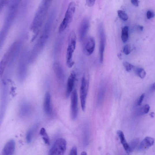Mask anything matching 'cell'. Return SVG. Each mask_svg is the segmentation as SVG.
Segmentation results:
<instances>
[{
	"instance_id": "27",
	"label": "cell",
	"mask_w": 155,
	"mask_h": 155,
	"mask_svg": "<svg viewBox=\"0 0 155 155\" xmlns=\"http://www.w3.org/2000/svg\"><path fill=\"white\" fill-rule=\"evenodd\" d=\"M155 16V14L154 12L151 10H148L147 13V17L148 19H150L151 18L154 17Z\"/></svg>"
},
{
	"instance_id": "15",
	"label": "cell",
	"mask_w": 155,
	"mask_h": 155,
	"mask_svg": "<svg viewBox=\"0 0 155 155\" xmlns=\"http://www.w3.org/2000/svg\"><path fill=\"white\" fill-rule=\"evenodd\" d=\"M154 138L150 137H146L141 142L138 149L139 150H147L154 144Z\"/></svg>"
},
{
	"instance_id": "32",
	"label": "cell",
	"mask_w": 155,
	"mask_h": 155,
	"mask_svg": "<svg viewBox=\"0 0 155 155\" xmlns=\"http://www.w3.org/2000/svg\"><path fill=\"white\" fill-rule=\"evenodd\" d=\"M7 1L5 0H0V10H1L3 6L4 5Z\"/></svg>"
},
{
	"instance_id": "28",
	"label": "cell",
	"mask_w": 155,
	"mask_h": 155,
	"mask_svg": "<svg viewBox=\"0 0 155 155\" xmlns=\"http://www.w3.org/2000/svg\"><path fill=\"white\" fill-rule=\"evenodd\" d=\"M69 155H77V150L76 146L72 148Z\"/></svg>"
},
{
	"instance_id": "5",
	"label": "cell",
	"mask_w": 155,
	"mask_h": 155,
	"mask_svg": "<svg viewBox=\"0 0 155 155\" xmlns=\"http://www.w3.org/2000/svg\"><path fill=\"white\" fill-rule=\"evenodd\" d=\"M19 48V43L17 42H14L10 46L1 61V71H3L6 65L15 57Z\"/></svg>"
},
{
	"instance_id": "17",
	"label": "cell",
	"mask_w": 155,
	"mask_h": 155,
	"mask_svg": "<svg viewBox=\"0 0 155 155\" xmlns=\"http://www.w3.org/2000/svg\"><path fill=\"white\" fill-rule=\"evenodd\" d=\"M53 69L56 76L60 79L63 77V72L62 68L58 62H55L53 65Z\"/></svg>"
},
{
	"instance_id": "8",
	"label": "cell",
	"mask_w": 155,
	"mask_h": 155,
	"mask_svg": "<svg viewBox=\"0 0 155 155\" xmlns=\"http://www.w3.org/2000/svg\"><path fill=\"white\" fill-rule=\"evenodd\" d=\"M78 112V96L77 91L75 89L72 93L71 98V115L73 120L76 119Z\"/></svg>"
},
{
	"instance_id": "36",
	"label": "cell",
	"mask_w": 155,
	"mask_h": 155,
	"mask_svg": "<svg viewBox=\"0 0 155 155\" xmlns=\"http://www.w3.org/2000/svg\"><path fill=\"white\" fill-rule=\"evenodd\" d=\"M81 155H88L87 153L83 151L82 152L81 154Z\"/></svg>"
},
{
	"instance_id": "10",
	"label": "cell",
	"mask_w": 155,
	"mask_h": 155,
	"mask_svg": "<svg viewBox=\"0 0 155 155\" xmlns=\"http://www.w3.org/2000/svg\"><path fill=\"white\" fill-rule=\"evenodd\" d=\"M96 43L94 38L89 36L84 41L83 45V51L86 55L89 56L94 52L95 48Z\"/></svg>"
},
{
	"instance_id": "1",
	"label": "cell",
	"mask_w": 155,
	"mask_h": 155,
	"mask_svg": "<svg viewBox=\"0 0 155 155\" xmlns=\"http://www.w3.org/2000/svg\"><path fill=\"white\" fill-rule=\"evenodd\" d=\"M51 1L48 0L42 1L36 12L31 26V29L35 34L33 39L38 35L41 29Z\"/></svg>"
},
{
	"instance_id": "18",
	"label": "cell",
	"mask_w": 155,
	"mask_h": 155,
	"mask_svg": "<svg viewBox=\"0 0 155 155\" xmlns=\"http://www.w3.org/2000/svg\"><path fill=\"white\" fill-rule=\"evenodd\" d=\"M129 27L126 26L124 27L122 29L121 39L124 43L126 42L128 38Z\"/></svg>"
},
{
	"instance_id": "14",
	"label": "cell",
	"mask_w": 155,
	"mask_h": 155,
	"mask_svg": "<svg viewBox=\"0 0 155 155\" xmlns=\"http://www.w3.org/2000/svg\"><path fill=\"white\" fill-rule=\"evenodd\" d=\"M76 79V74L75 72H72L67 80L66 96L67 98L69 97L72 94L74 87Z\"/></svg>"
},
{
	"instance_id": "25",
	"label": "cell",
	"mask_w": 155,
	"mask_h": 155,
	"mask_svg": "<svg viewBox=\"0 0 155 155\" xmlns=\"http://www.w3.org/2000/svg\"><path fill=\"white\" fill-rule=\"evenodd\" d=\"M132 51V48L131 46L129 45H127L124 47L123 52L126 55H128Z\"/></svg>"
},
{
	"instance_id": "26",
	"label": "cell",
	"mask_w": 155,
	"mask_h": 155,
	"mask_svg": "<svg viewBox=\"0 0 155 155\" xmlns=\"http://www.w3.org/2000/svg\"><path fill=\"white\" fill-rule=\"evenodd\" d=\"M32 133L31 130H29L27 133L26 136V139L28 143H30L31 141Z\"/></svg>"
},
{
	"instance_id": "9",
	"label": "cell",
	"mask_w": 155,
	"mask_h": 155,
	"mask_svg": "<svg viewBox=\"0 0 155 155\" xmlns=\"http://www.w3.org/2000/svg\"><path fill=\"white\" fill-rule=\"evenodd\" d=\"M88 85L85 76L82 79L80 89V99L82 109L83 111L85 110L87 95Z\"/></svg>"
},
{
	"instance_id": "11",
	"label": "cell",
	"mask_w": 155,
	"mask_h": 155,
	"mask_svg": "<svg viewBox=\"0 0 155 155\" xmlns=\"http://www.w3.org/2000/svg\"><path fill=\"white\" fill-rule=\"evenodd\" d=\"M90 27V22L87 18L85 17L82 20L79 29V36L80 41H82L87 33Z\"/></svg>"
},
{
	"instance_id": "29",
	"label": "cell",
	"mask_w": 155,
	"mask_h": 155,
	"mask_svg": "<svg viewBox=\"0 0 155 155\" xmlns=\"http://www.w3.org/2000/svg\"><path fill=\"white\" fill-rule=\"evenodd\" d=\"M86 4L89 7H91L94 6L96 2L95 1H86Z\"/></svg>"
},
{
	"instance_id": "37",
	"label": "cell",
	"mask_w": 155,
	"mask_h": 155,
	"mask_svg": "<svg viewBox=\"0 0 155 155\" xmlns=\"http://www.w3.org/2000/svg\"><path fill=\"white\" fill-rule=\"evenodd\" d=\"M154 112H152L150 114V116L152 117H154Z\"/></svg>"
},
{
	"instance_id": "3",
	"label": "cell",
	"mask_w": 155,
	"mask_h": 155,
	"mask_svg": "<svg viewBox=\"0 0 155 155\" xmlns=\"http://www.w3.org/2000/svg\"><path fill=\"white\" fill-rule=\"evenodd\" d=\"M76 40L75 33L72 31L68 38V45L66 56V65L69 68H72L75 64L73 60L72 56L73 53L76 48Z\"/></svg>"
},
{
	"instance_id": "16",
	"label": "cell",
	"mask_w": 155,
	"mask_h": 155,
	"mask_svg": "<svg viewBox=\"0 0 155 155\" xmlns=\"http://www.w3.org/2000/svg\"><path fill=\"white\" fill-rule=\"evenodd\" d=\"M117 134L119 136L121 143L126 152L128 154L131 152L129 144L126 141L123 132L121 130H118L117 132Z\"/></svg>"
},
{
	"instance_id": "19",
	"label": "cell",
	"mask_w": 155,
	"mask_h": 155,
	"mask_svg": "<svg viewBox=\"0 0 155 155\" xmlns=\"http://www.w3.org/2000/svg\"><path fill=\"white\" fill-rule=\"evenodd\" d=\"M40 134L42 136L43 140H44L45 143L47 145H49L50 144L49 139L46 130L44 128H42L41 129Z\"/></svg>"
},
{
	"instance_id": "31",
	"label": "cell",
	"mask_w": 155,
	"mask_h": 155,
	"mask_svg": "<svg viewBox=\"0 0 155 155\" xmlns=\"http://www.w3.org/2000/svg\"><path fill=\"white\" fill-rule=\"evenodd\" d=\"M131 2L132 3L135 7H138L139 1L138 0H132L131 1Z\"/></svg>"
},
{
	"instance_id": "24",
	"label": "cell",
	"mask_w": 155,
	"mask_h": 155,
	"mask_svg": "<svg viewBox=\"0 0 155 155\" xmlns=\"http://www.w3.org/2000/svg\"><path fill=\"white\" fill-rule=\"evenodd\" d=\"M123 64L127 72L131 71L134 68V66L132 65L126 61L123 62Z\"/></svg>"
},
{
	"instance_id": "4",
	"label": "cell",
	"mask_w": 155,
	"mask_h": 155,
	"mask_svg": "<svg viewBox=\"0 0 155 155\" xmlns=\"http://www.w3.org/2000/svg\"><path fill=\"white\" fill-rule=\"evenodd\" d=\"M76 9V3L74 2H70L68 5L64 18L59 28V33L61 34L64 31L68 24L72 21Z\"/></svg>"
},
{
	"instance_id": "20",
	"label": "cell",
	"mask_w": 155,
	"mask_h": 155,
	"mask_svg": "<svg viewBox=\"0 0 155 155\" xmlns=\"http://www.w3.org/2000/svg\"><path fill=\"white\" fill-rule=\"evenodd\" d=\"M135 74L141 79L144 78L146 75V72L142 68H137L135 70Z\"/></svg>"
},
{
	"instance_id": "2",
	"label": "cell",
	"mask_w": 155,
	"mask_h": 155,
	"mask_svg": "<svg viewBox=\"0 0 155 155\" xmlns=\"http://www.w3.org/2000/svg\"><path fill=\"white\" fill-rule=\"evenodd\" d=\"M51 26L50 25L48 24H46L42 33L31 54L30 57L31 60L34 61L36 60L45 46L48 38Z\"/></svg>"
},
{
	"instance_id": "34",
	"label": "cell",
	"mask_w": 155,
	"mask_h": 155,
	"mask_svg": "<svg viewBox=\"0 0 155 155\" xmlns=\"http://www.w3.org/2000/svg\"><path fill=\"white\" fill-rule=\"evenodd\" d=\"M117 57L120 59H122V54L121 52H120L118 54Z\"/></svg>"
},
{
	"instance_id": "7",
	"label": "cell",
	"mask_w": 155,
	"mask_h": 155,
	"mask_svg": "<svg viewBox=\"0 0 155 155\" xmlns=\"http://www.w3.org/2000/svg\"><path fill=\"white\" fill-rule=\"evenodd\" d=\"M98 31L99 38H100L99 55H100V63L102 64L103 61L104 52L106 43V36L102 24H101L99 26Z\"/></svg>"
},
{
	"instance_id": "33",
	"label": "cell",
	"mask_w": 155,
	"mask_h": 155,
	"mask_svg": "<svg viewBox=\"0 0 155 155\" xmlns=\"http://www.w3.org/2000/svg\"><path fill=\"white\" fill-rule=\"evenodd\" d=\"M151 90L152 91H155V83H153L151 87Z\"/></svg>"
},
{
	"instance_id": "35",
	"label": "cell",
	"mask_w": 155,
	"mask_h": 155,
	"mask_svg": "<svg viewBox=\"0 0 155 155\" xmlns=\"http://www.w3.org/2000/svg\"><path fill=\"white\" fill-rule=\"evenodd\" d=\"M139 29L141 31H142L143 30V27L141 26H139L138 27Z\"/></svg>"
},
{
	"instance_id": "23",
	"label": "cell",
	"mask_w": 155,
	"mask_h": 155,
	"mask_svg": "<svg viewBox=\"0 0 155 155\" xmlns=\"http://www.w3.org/2000/svg\"><path fill=\"white\" fill-rule=\"evenodd\" d=\"M139 139H136L131 141L129 144V147L131 149V152H132L135 149L136 146L139 144Z\"/></svg>"
},
{
	"instance_id": "13",
	"label": "cell",
	"mask_w": 155,
	"mask_h": 155,
	"mask_svg": "<svg viewBox=\"0 0 155 155\" xmlns=\"http://www.w3.org/2000/svg\"><path fill=\"white\" fill-rule=\"evenodd\" d=\"M15 143L13 140H10L5 145L2 155H13L15 151Z\"/></svg>"
},
{
	"instance_id": "22",
	"label": "cell",
	"mask_w": 155,
	"mask_h": 155,
	"mask_svg": "<svg viewBox=\"0 0 155 155\" xmlns=\"http://www.w3.org/2000/svg\"><path fill=\"white\" fill-rule=\"evenodd\" d=\"M118 15L119 17L124 21H126L128 19V16L125 11L119 10L117 11Z\"/></svg>"
},
{
	"instance_id": "30",
	"label": "cell",
	"mask_w": 155,
	"mask_h": 155,
	"mask_svg": "<svg viewBox=\"0 0 155 155\" xmlns=\"http://www.w3.org/2000/svg\"><path fill=\"white\" fill-rule=\"evenodd\" d=\"M145 96L144 94H142L140 97L139 101L138 102V104L139 106L141 105L142 104L143 101Z\"/></svg>"
},
{
	"instance_id": "21",
	"label": "cell",
	"mask_w": 155,
	"mask_h": 155,
	"mask_svg": "<svg viewBox=\"0 0 155 155\" xmlns=\"http://www.w3.org/2000/svg\"><path fill=\"white\" fill-rule=\"evenodd\" d=\"M150 109V105L148 104H146L141 108L139 111V113L140 115L147 114L149 111Z\"/></svg>"
},
{
	"instance_id": "6",
	"label": "cell",
	"mask_w": 155,
	"mask_h": 155,
	"mask_svg": "<svg viewBox=\"0 0 155 155\" xmlns=\"http://www.w3.org/2000/svg\"><path fill=\"white\" fill-rule=\"evenodd\" d=\"M67 143L63 138L57 139L49 150L48 155H64L66 150Z\"/></svg>"
},
{
	"instance_id": "12",
	"label": "cell",
	"mask_w": 155,
	"mask_h": 155,
	"mask_svg": "<svg viewBox=\"0 0 155 155\" xmlns=\"http://www.w3.org/2000/svg\"><path fill=\"white\" fill-rule=\"evenodd\" d=\"M43 106L46 114L49 116H51L53 114V110L51 94L48 92H46L45 95Z\"/></svg>"
}]
</instances>
